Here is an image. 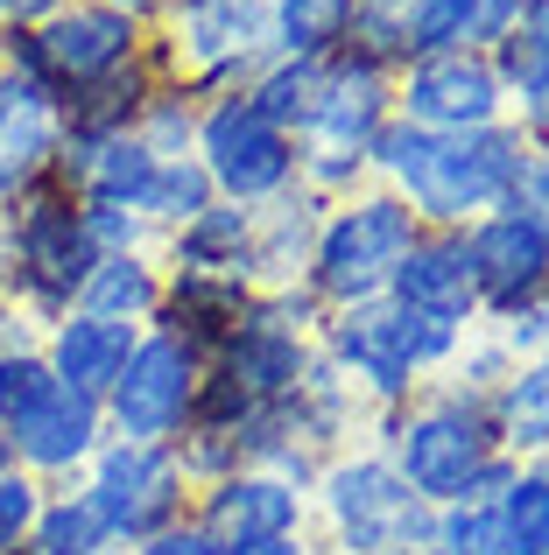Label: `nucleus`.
Wrapping results in <instances>:
<instances>
[{
  "instance_id": "nucleus-38",
  "label": "nucleus",
  "mask_w": 549,
  "mask_h": 555,
  "mask_svg": "<svg viewBox=\"0 0 549 555\" xmlns=\"http://www.w3.org/2000/svg\"><path fill=\"white\" fill-rule=\"evenodd\" d=\"M42 500H50V486H42L36 472H0V555H28V534H36V514Z\"/></svg>"
},
{
  "instance_id": "nucleus-17",
  "label": "nucleus",
  "mask_w": 549,
  "mask_h": 555,
  "mask_svg": "<svg viewBox=\"0 0 549 555\" xmlns=\"http://www.w3.org/2000/svg\"><path fill=\"white\" fill-rule=\"evenodd\" d=\"M395 120V70L373 64L359 50H339L317 64V106L303 141H331V149H373V134Z\"/></svg>"
},
{
  "instance_id": "nucleus-27",
  "label": "nucleus",
  "mask_w": 549,
  "mask_h": 555,
  "mask_svg": "<svg viewBox=\"0 0 549 555\" xmlns=\"http://www.w3.org/2000/svg\"><path fill=\"white\" fill-rule=\"evenodd\" d=\"M494 436L514 464L549 450V352L522 359V366L508 373V387L494 393Z\"/></svg>"
},
{
  "instance_id": "nucleus-30",
  "label": "nucleus",
  "mask_w": 549,
  "mask_h": 555,
  "mask_svg": "<svg viewBox=\"0 0 549 555\" xmlns=\"http://www.w3.org/2000/svg\"><path fill=\"white\" fill-rule=\"evenodd\" d=\"M494 506H500V528H508L514 555H549V450L542 457H522L514 486Z\"/></svg>"
},
{
  "instance_id": "nucleus-20",
  "label": "nucleus",
  "mask_w": 549,
  "mask_h": 555,
  "mask_svg": "<svg viewBox=\"0 0 549 555\" xmlns=\"http://www.w3.org/2000/svg\"><path fill=\"white\" fill-rule=\"evenodd\" d=\"M135 345H141V324H127V317H92V310H71L42 331L50 373L64 379V387L92 393V401H106V387L120 379L127 359H135Z\"/></svg>"
},
{
  "instance_id": "nucleus-50",
  "label": "nucleus",
  "mask_w": 549,
  "mask_h": 555,
  "mask_svg": "<svg viewBox=\"0 0 549 555\" xmlns=\"http://www.w3.org/2000/svg\"><path fill=\"white\" fill-rule=\"evenodd\" d=\"M106 555H120V548H106Z\"/></svg>"
},
{
  "instance_id": "nucleus-29",
  "label": "nucleus",
  "mask_w": 549,
  "mask_h": 555,
  "mask_svg": "<svg viewBox=\"0 0 549 555\" xmlns=\"http://www.w3.org/2000/svg\"><path fill=\"white\" fill-rule=\"evenodd\" d=\"M106 528H99L92 500H85L78 486H50V500H42L36 514V534H28V555H106Z\"/></svg>"
},
{
  "instance_id": "nucleus-13",
  "label": "nucleus",
  "mask_w": 549,
  "mask_h": 555,
  "mask_svg": "<svg viewBox=\"0 0 549 555\" xmlns=\"http://www.w3.org/2000/svg\"><path fill=\"white\" fill-rule=\"evenodd\" d=\"M465 254H472V282H480V324L522 310L549 288V232L528 211L500 204V211L465 225Z\"/></svg>"
},
{
  "instance_id": "nucleus-47",
  "label": "nucleus",
  "mask_w": 549,
  "mask_h": 555,
  "mask_svg": "<svg viewBox=\"0 0 549 555\" xmlns=\"http://www.w3.org/2000/svg\"><path fill=\"white\" fill-rule=\"evenodd\" d=\"M106 8H120V14H135V22H155V14L169 8V0H106Z\"/></svg>"
},
{
  "instance_id": "nucleus-1",
  "label": "nucleus",
  "mask_w": 549,
  "mask_h": 555,
  "mask_svg": "<svg viewBox=\"0 0 549 555\" xmlns=\"http://www.w3.org/2000/svg\"><path fill=\"white\" fill-rule=\"evenodd\" d=\"M367 163H373V183L395 190L423 225L465 232L472 218L500 211V204L514 197L522 163H528V134L514 120L472 127V134H430V127H409L395 113V120L373 134Z\"/></svg>"
},
{
  "instance_id": "nucleus-43",
  "label": "nucleus",
  "mask_w": 549,
  "mask_h": 555,
  "mask_svg": "<svg viewBox=\"0 0 549 555\" xmlns=\"http://www.w3.org/2000/svg\"><path fill=\"white\" fill-rule=\"evenodd\" d=\"M528 0H472V50H494V42L514 36V22H522Z\"/></svg>"
},
{
  "instance_id": "nucleus-8",
  "label": "nucleus",
  "mask_w": 549,
  "mask_h": 555,
  "mask_svg": "<svg viewBox=\"0 0 549 555\" xmlns=\"http://www.w3.org/2000/svg\"><path fill=\"white\" fill-rule=\"evenodd\" d=\"M149 36L197 99L240 92V85L274 56L268 0H169V8L149 22Z\"/></svg>"
},
{
  "instance_id": "nucleus-2",
  "label": "nucleus",
  "mask_w": 549,
  "mask_h": 555,
  "mask_svg": "<svg viewBox=\"0 0 549 555\" xmlns=\"http://www.w3.org/2000/svg\"><path fill=\"white\" fill-rule=\"evenodd\" d=\"M367 443L409 478V492H423L430 506H458L465 486L486 472V457H500L494 436V401H472L451 379H423L409 401L367 408Z\"/></svg>"
},
{
  "instance_id": "nucleus-37",
  "label": "nucleus",
  "mask_w": 549,
  "mask_h": 555,
  "mask_svg": "<svg viewBox=\"0 0 549 555\" xmlns=\"http://www.w3.org/2000/svg\"><path fill=\"white\" fill-rule=\"evenodd\" d=\"M50 387H56V373H50V359H42V345L0 352V429H14V422H22Z\"/></svg>"
},
{
  "instance_id": "nucleus-21",
  "label": "nucleus",
  "mask_w": 549,
  "mask_h": 555,
  "mask_svg": "<svg viewBox=\"0 0 549 555\" xmlns=\"http://www.w3.org/2000/svg\"><path fill=\"white\" fill-rule=\"evenodd\" d=\"M169 78H177V70H169V56L155 50V36H149V50H141L127 70H113V78H99V85H85V92H71V99H64V134H71V141H113V134H135L141 106H149L155 85H169Z\"/></svg>"
},
{
  "instance_id": "nucleus-12",
  "label": "nucleus",
  "mask_w": 549,
  "mask_h": 555,
  "mask_svg": "<svg viewBox=\"0 0 549 555\" xmlns=\"http://www.w3.org/2000/svg\"><path fill=\"white\" fill-rule=\"evenodd\" d=\"M395 113L430 134H472V127L508 120V85H500L486 50H451V56H416L395 70Z\"/></svg>"
},
{
  "instance_id": "nucleus-26",
  "label": "nucleus",
  "mask_w": 549,
  "mask_h": 555,
  "mask_svg": "<svg viewBox=\"0 0 549 555\" xmlns=\"http://www.w3.org/2000/svg\"><path fill=\"white\" fill-rule=\"evenodd\" d=\"M359 0H268V36L274 56H303V64H324L353 42Z\"/></svg>"
},
{
  "instance_id": "nucleus-25",
  "label": "nucleus",
  "mask_w": 549,
  "mask_h": 555,
  "mask_svg": "<svg viewBox=\"0 0 549 555\" xmlns=\"http://www.w3.org/2000/svg\"><path fill=\"white\" fill-rule=\"evenodd\" d=\"M155 302H163V254H99L78 288V310L92 317H127L149 331Z\"/></svg>"
},
{
  "instance_id": "nucleus-46",
  "label": "nucleus",
  "mask_w": 549,
  "mask_h": 555,
  "mask_svg": "<svg viewBox=\"0 0 549 555\" xmlns=\"http://www.w3.org/2000/svg\"><path fill=\"white\" fill-rule=\"evenodd\" d=\"M56 8H64V0H0V28H36V22H50Z\"/></svg>"
},
{
  "instance_id": "nucleus-40",
  "label": "nucleus",
  "mask_w": 549,
  "mask_h": 555,
  "mask_svg": "<svg viewBox=\"0 0 549 555\" xmlns=\"http://www.w3.org/2000/svg\"><path fill=\"white\" fill-rule=\"evenodd\" d=\"M345 50H359V56H373V64L401 70V64H409V42H401V14L367 8V0H359V22H353V42H345Z\"/></svg>"
},
{
  "instance_id": "nucleus-19",
  "label": "nucleus",
  "mask_w": 549,
  "mask_h": 555,
  "mask_svg": "<svg viewBox=\"0 0 549 555\" xmlns=\"http://www.w3.org/2000/svg\"><path fill=\"white\" fill-rule=\"evenodd\" d=\"M254 310V282H226V274H169L163 268V302H155L149 331L183 338L197 359H212Z\"/></svg>"
},
{
  "instance_id": "nucleus-11",
  "label": "nucleus",
  "mask_w": 549,
  "mask_h": 555,
  "mask_svg": "<svg viewBox=\"0 0 549 555\" xmlns=\"http://www.w3.org/2000/svg\"><path fill=\"white\" fill-rule=\"evenodd\" d=\"M197 387H205V359L169 331H141L135 359L120 366V379L106 387V429L127 443H177L191 429Z\"/></svg>"
},
{
  "instance_id": "nucleus-51",
  "label": "nucleus",
  "mask_w": 549,
  "mask_h": 555,
  "mask_svg": "<svg viewBox=\"0 0 549 555\" xmlns=\"http://www.w3.org/2000/svg\"><path fill=\"white\" fill-rule=\"evenodd\" d=\"M423 555H430V548H423Z\"/></svg>"
},
{
  "instance_id": "nucleus-16",
  "label": "nucleus",
  "mask_w": 549,
  "mask_h": 555,
  "mask_svg": "<svg viewBox=\"0 0 549 555\" xmlns=\"http://www.w3.org/2000/svg\"><path fill=\"white\" fill-rule=\"evenodd\" d=\"M191 520L219 548L226 542H261V534H310V492H296L289 478L247 464V472L219 478V486H197Z\"/></svg>"
},
{
  "instance_id": "nucleus-23",
  "label": "nucleus",
  "mask_w": 549,
  "mask_h": 555,
  "mask_svg": "<svg viewBox=\"0 0 549 555\" xmlns=\"http://www.w3.org/2000/svg\"><path fill=\"white\" fill-rule=\"evenodd\" d=\"M324 211H331V204L317 197V190H303V183H289L282 197H268L261 211H254V288H289V282H303Z\"/></svg>"
},
{
  "instance_id": "nucleus-15",
  "label": "nucleus",
  "mask_w": 549,
  "mask_h": 555,
  "mask_svg": "<svg viewBox=\"0 0 549 555\" xmlns=\"http://www.w3.org/2000/svg\"><path fill=\"white\" fill-rule=\"evenodd\" d=\"M387 302H401L409 317H430V324L480 331V282H472L465 232H444V225L416 232V246L401 254L395 282H387Z\"/></svg>"
},
{
  "instance_id": "nucleus-36",
  "label": "nucleus",
  "mask_w": 549,
  "mask_h": 555,
  "mask_svg": "<svg viewBox=\"0 0 549 555\" xmlns=\"http://www.w3.org/2000/svg\"><path fill=\"white\" fill-rule=\"evenodd\" d=\"M430 555H514L500 506H437V542Z\"/></svg>"
},
{
  "instance_id": "nucleus-39",
  "label": "nucleus",
  "mask_w": 549,
  "mask_h": 555,
  "mask_svg": "<svg viewBox=\"0 0 549 555\" xmlns=\"http://www.w3.org/2000/svg\"><path fill=\"white\" fill-rule=\"evenodd\" d=\"M85 232H92L99 254H155V246H163V232L141 211H127V204H85Z\"/></svg>"
},
{
  "instance_id": "nucleus-49",
  "label": "nucleus",
  "mask_w": 549,
  "mask_h": 555,
  "mask_svg": "<svg viewBox=\"0 0 549 555\" xmlns=\"http://www.w3.org/2000/svg\"><path fill=\"white\" fill-rule=\"evenodd\" d=\"M367 8H387V14H401V8H416V0H367Z\"/></svg>"
},
{
  "instance_id": "nucleus-5",
  "label": "nucleus",
  "mask_w": 549,
  "mask_h": 555,
  "mask_svg": "<svg viewBox=\"0 0 549 555\" xmlns=\"http://www.w3.org/2000/svg\"><path fill=\"white\" fill-rule=\"evenodd\" d=\"M310 520L324 528V555H423L437 542V506L409 492V478L373 443H353L310 486Z\"/></svg>"
},
{
  "instance_id": "nucleus-32",
  "label": "nucleus",
  "mask_w": 549,
  "mask_h": 555,
  "mask_svg": "<svg viewBox=\"0 0 549 555\" xmlns=\"http://www.w3.org/2000/svg\"><path fill=\"white\" fill-rule=\"evenodd\" d=\"M401 42H409V64L416 56L472 50V0H416V8H401Z\"/></svg>"
},
{
  "instance_id": "nucleus-31",
  "label": "nucleus",
  "mask_w": 549,
  "mask_h": 555,
  "mask_svg": "<svg viewBox=\"0 0 549 555\" xmlns=\"http://www.w3.org/2000/svg\"><path fill=\"white\" fill-rule=\"evenodd\" d=\"M205 204H219L205 163H197V155H163V169H155V183H149V225L177 232V225H191Z\"/></svg>"
},
{
  "instance_id": "nucleus-4",
  "label": "nucleus",
  "mask_w": 549,
  "mask_h": 555,
  "mask_svg": "<svg viewBox=\"0 0 549 555\" xmlns=\"http://www.w3.org/2000/svg\"><path fill=\"white\" fill-rule=\"evenodd\" d=\"M458 345H465V331L430 324V317H409L401 302H387V296L324 310V324H317V352L353 379V393L367 408L409 401L423 379H437L444 366H451Z\"/></svg>"
},
{
  "instance_id": "nucleus-6",
  "label": "nucleus",
  "mask_w": 549,
  "mask_h": 555,
  "mask_svg": "<svg viewBox=\"0 0 549 555\" xmlns=\"http://www.w3.org/2000/svg\"><path fill=\"white\" fill-rule=\"evenodd\" d=\"M423 218L395 197V190L367 183L353 197H339L317 225V246H310V268H303V288H310L324 310H345V302H373L387 296L401 254L416 246Z\"/></svg>"
},
{
  "instance_id": "nucleus-33",
  "label": "nucleus",
  "mask_w": 549,
  "mask_h": 555,
  "mask_svg": "<svg viewBox=\"0 0 549 555\" xmlns=\"http://www.w3.org/2000/svg\"><path fill=\"white\" fill-rule=\"evenodd\" d=\"M197 106H205V99H197L183 78H169V85H155V99L141 106L135 134L149 141L155 155H191V141H197Z\"/></svg>"
},
{
  "instance_id": "nucleus-35",
  "label": "nucleus",
  "mask_w": 549,
  "mask_h": 555,
  "mask_svg": "<svg viewBox=\"0 0 549 555\" xmlns=\"http://www.w3.org/2000/svg\"><path fill=\"white\" fill-rule=\"evenodd\" d=\"M296 183H303V190H317L324 204H339V197H353V190H367V183H373V163H367L359 149L303 141V155H296Z\"/></svg>"
},
{
  "instance_id": "nucleus-14",
  "label": "nucleus",
  "mask_w": 549,
  "mask_h": 555,
  "mask_svg": "<svg viewBox=\"0 0 549 555\" xmlns=\"http://www.w3.org/2000/svg\"><path fill=\"white\" fill-rule=\"evenodd\" d=\"M8 436H14V464H22V472H36L42 486H78L85 464L106 450L113 429H106V408H99L92 393L56 379Z\"/></svg>"
},
{
  "instance_id": "nucleus-42",
  "label": "nucleus",
  "mask_w": 549,
  "mask_h": 555,
  "mask_svg": "<svg viewBox=\"0 0 549 555\" xmlns=\"http://www.w3.org/2000/svg\"><path fill=\"white\" fill-rule=\"evenodd\" d=\"M514 211H528L536 225L549 232V141H528V163H522V183H514Z\"/></svg>"
},
{
  "instance_id": "nucleus-34",
  "label": "nucleus",
  "mask_w": 549,
  "mask_h": 555,
  "mask_svg": "<svg viewBox=\"0 0 549 555\" xmlns=\"http://www.w3.org/2000/svg\"><path fill=\"white\" fill-rule=\"evenodd\" d=\"M514 366H522V359H514L508 345H500L494 331L480 324V331H465L458 359H451V366H444L437 379H451V387H458V393H472V401H494V393L508 387V373H514Z\"/></svg>"
},
{
  "instance_id": "nucleus-41",
  "label": "nucleus",
  "mask_w": 549,
  "mask_h": 555,
  "mask_svg": "<svg viewBox=\"0 0 549 555\" xmlns=\"http://www.w3.org/2000/svg\"><path fill=\"white\" fill-rule=\"evenodd\" d=\"M486 331H494V338L508 345L514 359H536V352H549V288H542L536 302H522V310L494 317V324H486Z\"/></svg>"
},
{
  "instance_id": "nucleus-44",
  "label": "nucleus",
  "mask_w": 549,
  "mask_h": 555,
  "mask_svg": "<svg viewBox=\"0 0 549 555\" xmlns=\"http://www.w3.org/2000/svg\"><path fill=\"white\" fill-rule=\"evenodd\" d=\"M120 555H219V542H212L197 520H177V528L149 534V542H135V548H120Z\"/></svg>"
},
{
  "instance_id": "nucleus-9",
  "label": "nucleus",
  "mask_w": 549,
  "mask_h": 555,
  "mask_svg": "<svg viewBox=\"0 0 549 555\" xmlns=\"http://www.w3.org/2000/svg\"><path fill=\"white\" fill-rule=\"evenodd\" d=\"M78 492L92 500V514H99V528H106L113 548H135V542H149V534L191 520V500H197V486L183 478L177 450L169 443H127V436H106V450L85 464Z\"/></svg>"
},
{
  "instance_id": "nucleus-48",
  "label": "nucleus",
  "mask_w": 549,
  "mask_h": 555,
  "mask_svg": "<svg viewBox=\"0 0 549 555\" xmlns=\"http://www.w3.org/2000/svg\"><path fill=\"white\" fill-rule=\"evenodd\" d=\"M0 472H14V436L0 429Z\"/></svg>"
},
{
  "instance_id": "nucleus-28",
  "label": "nucleus",
  "mask_w": 549,
  "mask_h": 555,
  "mask_svg": "<svg viewBox=\"0 0 549 555\" xmlns=\"http://www.w3.org/2000/svg\"><path fill=\"white\" fill-rule=\"evenodd\" d=\"M240 92L254 99V106L268 113L282 134H310V106H317V64H303V56H268L261 70H254Z\"/></svg>"
},
{
  "instance_id": "nucleus-22",
  "label": "nucleus",
  "mask_w": 549,
  "mask_h": 555,
  "mask_svg": "<svg viewBox=\"0 0 549 555\" xmlns=\"http://www.w3.org/2000/svg\"><path fill=\"white\" fill-rule=\"evenodd\" d=\"M163 268L169 274H226V282H254V211L247 204H205L191 225L163 232Z\"/></svg>"
},
{
  "instance_id": "nucleus-18",
  "label": "nucleus",
  "mask_w": 549,
  "mask_h": 555,
  "mask_svg": "<svg viewBox=\"0 0 549 555\" xmlns=\"http://www.w3.org/2000/svg\"><path fill=\"white\" fill-rule=\"evenodd\" d=\"M56 149H64V99L0 64V204L50 183Z\"/></svg>"
},
{
  "instance_id": "nucleus-7",
  "label": "nucleus",
  "mask_w": 549,
  "mask_h": 555,
  "mask_svg": "<svg viewBox=\"0 0 549 555\" xmlns=\"http://www.w3.org/2000/svg\"><path fill=\"white\" fill-rule=\"evenodd\" d=\"M141 50H149V22L106 8V0H64V8L36 28H0V64L36 78V85H50L56 99L127 70Z\"/></svg>"
},
{
  "instance_id": "nucleus-10",
  "label": "nucleus",
  "mask_w": 549,
  "mask_h": 555,
  "mask_svg": "<svg viewBox=\"0 0 549 555\" xmlns=\"http://www.w3.org/2000/svg\"><path fill=\"white\" fill-rule=\"evenodd\" d=\"M191 155L205 163V177H212V190H219L226 204L261 211L268 197H282V190L296 183L303 141L282 134V127H274L247 92H219V99H205V106H197Z\"/></svg>"
},
{
  "instance_id": "nucleus-45",
  "label": "nucleus",
  "mask_w": 549,
  "mask_h": 555,
  "mask_svg": "<svg viewBox=\"0 0 549 555\" xmlns=\"http://www.w3.org/2000/svg\"><path fill=\"white\" fill-rule=\"evenodd\" d=\"M219 555H317L310 534H261V542H226Z\"/></svg>"
},
{
  "instance_id": "nucleus-24",
  "label": "nucleus",
  "mask_w": 549,
  "mask_h": 555,
  "mask_svg": "<svg viewBox=\"0 0 549 555\" xmlns=\"http://www.w3.org/2000/svg\"><path fill=\"white\" fill-rule=\"evenodd\" d=\"M494 70L508 85V120L528 141H549V0H528L508 42H494Z\"/></svg>"
},
{
  "instance_id": "nucleus-3",
  "label": "nucleus",
  "mask_w": 549,
  "mask_h": 555,
  "mask_svg": "<svg viewBox=\"0 0 549 555\" xmlns=\"http://www.w3.org/2000/svg\"><path fill=\"white\" fill-rule=\"evenodd\" d=\"M99 246L85 232V204L71 183H36L28 197L0 204V296L50 331L56 317L78 310V288L92 274Z\"/></svg>"
}]
</instances>
